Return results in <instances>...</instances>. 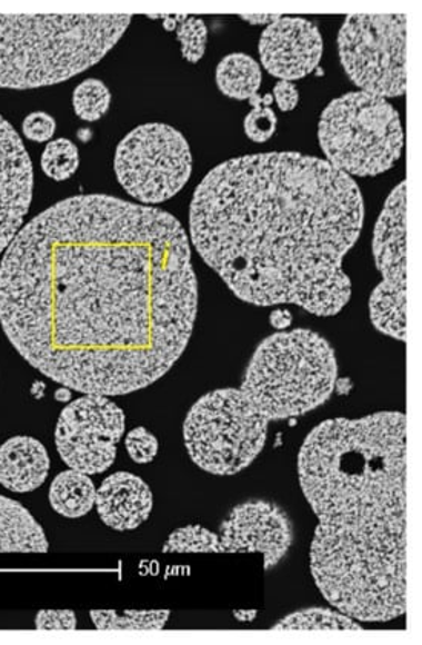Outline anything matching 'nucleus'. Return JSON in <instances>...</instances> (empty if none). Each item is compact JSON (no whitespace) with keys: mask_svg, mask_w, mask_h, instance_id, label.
I'll return each mask as SVG.
<instances>
[{"mask_svg":"<svg viewBox=\"0 0 422 645\" xmlns=\"http://www.w3.org/2000/svg\"><path fill=\"white\" fill-rule=\"evenodd\" d=\"M199 285L171 214L91 194L20 229L0 264V325L40 374L80 394L144 389L182 357Z\"/></svg>","mask_w":422,"mask_h":645,"instance_id":"obj_1","label":"nucleus"},{"mask_svg":"<svg viewBox=\"0 0 422 645\" xmlns=\"http://www.w3.org/2000/svg\"><path fill=\"white\" fill-rule=\"evenodd\" d=\"M356 181L319 157L267 152L209 171L189 209V237L241 301L333 317L352 297L343 261L363 231Z\"/></svg>","mask_w":422,"mask_h":645,"instance_id":"obj_2","label":"nucleus"},{"mask_svg":"<svg viewBox=\"0 0 422 645\" xmlns=\"http://www.w3.org/2000/svg\"><path fill=\"white\" fill-rule=\"evenodd\" d=\"M405 459L348 449L299 465L319 518L311 574L325 601L361 623H388L408 608Z\"/></svg>","mask_w":422,"mask_h":645,"instance_id":"obj_3","label":"nucleus"},{"mask_svg":"<svg viewBox=\"0 0 422 645\" xmlns=\"http://www.w3.org/2000/svg\"><path fill=\"white\" fill-rule=\"evenodd\" d=\"M131 16H0V88L66 82L118 46Z\"/></svg>","mask_w":422,"mask_h":645,"instance_id":"obj_4","label":"nucleus"},{"mask_svg":"<svg viewBox=\"0 0 422 645\" xmlns=\"http://www.w3.org/2000/svg\"><path fill=\"white\" fill-rule=\"evenodd\" d=\"M335 350L309 329L264 338L249 361L240 389L269 419L300 417L323 406L335 390Z\"/></svg>","mask_w":422,"mask_h":645,"instance_id":"obj_5","label":"nucleus"},{"mask_svg":"<svg viewBox=\"0 0 422 645\" xmlns=\"http://www.w3.org/2000/svg\"><path fill=\"white\" fill-rule=\"evenodd\" d=\"M319 143L325 161L349 177H375L401 159L404 131L388 99L364 91L348 92L324 108Z\"/></svg>","mask_w":422,"mask_h":645,"instance_id":"obj_6","label":"nucleus"},{"mask_svg":"<svg viewBox=\"0 0 422 645\" xmlns=\"http://www.w3.org/2000/svg\"><path fill=\"white\" fill-rule=\"evenodd\" d=\"M269 419L241 389L203 395L183 425L189 457L208 474L229 477L251 466L264 449Z\"/></svg>","mask_w":422,"mask_h":645,"instance_id":"obj_7","label":"nucleus"},{"mask_svg":"<svg viewBox=\"0 0 422 645\" xmlns=\"http://www.w3.org/2000/svg\"><path fill=\"white\" fill-rule=\"evenodd\" d=\"M408 16H348L338 32L345 75L361 91L393 99L405 95Z\"/></svg>","mask_w":422,"mask_h":645,"instance_id":"obj_8","label":"nucleus"},{"mask_svg":"<svg viewBox=\"0 0 422 645\" xmlns=\"http://www.w3.org/2000/svg\"><path fill=\"white\" fill-rule=\"evenodd\" d=\"M119 183L144 207L182 191L192 175V155L182 132L164 123L140 125L115 149Z\"/></svg>","mask_w":422,"mask_h":645,"instance_id":"obj_9","label":"nucleus"},{"mask_svg":"<svg viewBox=\"0 0 422 645\" xmlns=\"http://www.w3.org/2000/svg\"><path fill=\"white\" fill-rule=\"evenodd\" d=\"M123 434V410L104 395L83 394L60 414L56 449L70 469L91 477L114 465Z\"/></svg>","mask_w":422,"mask_h":645,"instance_id":"obj_10","label":"nucleus"},{"mask_svg":"<svg viewBox=\"0 0 422 645\" xmlns=\"http://www.w3.org/2000/svg\"><path fill=\"white\" fill-rule=\"evenodd\" d=\"M373 258L380 285L369 298L372 325L384 336L405 340V181L385 200L373 229Z\"/></svg>","mask_w":422,"mask_h":645,"instance_id":"obj_11","label":"nucleus"},{"mask_svg":"<svg viewBox=\"0 0 422 645\" xmlns=\"http://www.w3.org/2000/svg\"><path fill=\"white\" fill-rule=\"evenodd\" d=\"M220 542L229 554H260L271 570L293 543L291 519L279 506L261 499L239 504L220 526Z\"/></svg>","mask_w":422,"mask_h":645,"instance_id":"obj_12","label":"nucleus"},{"mask_svg":"<svg viewBox=\"0 0 422 645\" xmlns=\"http://www.w3.org/2000/svg\"><path fill=\"white\" fill-rule=\"evenodd\" d=\"M320 28L303 18H277L261 32V64L273 78L300 80L312 75L323 58Z\"/></svg>","mask_w":422,"mask_h":645,"instance_id":"obj_13","label":"nucleus"},{"mask_svg":"<svg viewBox=\"0 0 422 645\" xmlns=\"http://www.w3.org/2000/svg\"><path fill=\"white\" fill-rule=\"evenodd\" d=\"M33 165L18 131L0 116V252L16 239L33 199Z\"/></svg>","mask_w":422,"mask_h":645,"instance_id":"obj_14","label":"nucleus"},{"mask_svg":"<svg viewBox=\"0 0 422 645\" xmlns=\"http://www.w3.org/2000/svg\"><path fill=\"white\" fill-rule=\"evenodd\" d=\"M154 498L150 486L130 472L104 478L96 492V509L108 527L118 532L134 530L150 518Z\"/></svg>","mask_w":422,"mask_h":645,"instance_id":"obj_15","label":"nucleus"},{"mask_svg":"<svg viewBox=\"0 0 422 645\" xmlns=\"http://www.w3.org/2000/svg\"><path fill=\"white\" fill-rule=\"evenodd\" d=\"M50 467V457L39 439L19 435L0 446V484L7 490L28 494L39 489Z\"/></svg>","mask_w":422,"mask_h":645,"instance_id":"obj_16","label":"nucleus"},{"mask_svg":"<svg viewBox=\"0 0 422 645\" xmlns=\"http://www.w3.org/2000/svg\"><path fill=\"white\" fill-rule=\"evenodd\" d=\"M48 548L46 532L30 510L0 495V554H47Z\"/></svg>","mask_w":422,"mask_h":645,"instance_id":"obj_17","label":"nucleus"},{"mask_svg":"<svg viewBox=\"0 0 422 645\" xmlns=\"http://www.w3.org/2000/svg\"><path fill=\"white\" fill-rule=\"evenodd\" d=\"M96 486L90 475L66 470L52 479L50 504L54 512L66 518H82L96 506Z\"/></svg>","mask_w":422,"mask_h":645,"instance_id":"obj_18","label":"nucleus"},{"mask_svg":"<svg viewBox=\"0 0 422 645\" xmlns=\"http://www.w3.org/2000/svg\"><path fill=\"white\" fill-rule=\"evenodd\" d=\"M215 82L221 95L229 99L251 100L260 91V64L244 52H232L217 64Z\"/></svg>","mask_w":422,"mask_h":645,"instance_id":"obj_19","label":"nucleus"},{"mask_svg":"<svg viewBox=\"0 0 422 645\" xmlns=\"http://www.w3.org/2000/svg\"><path fill=\"white\" fill-rule=\"evenodd\" d=\"M273 631H363L351 616L331 608L312 607L291 613Z\"/></svg>","mask_w":422,"mask_h":645,"instance_id":"obj_20","label":"nucleus"},{"mask_svg":"<svg viewBox=\"0 0 422 645\" xmlns=\"http://www.w3.org/2000/svg\"><path fill=\"white\" fill-rule=\"evenodd\" d=\"M169 611H92L91 619L99 631H162Z\"/></svg>","mask_w":422,"mask_h":645,"instance_id":"obj_21","label":"nucleus"},{"mask_svg":"<svg viewBox=\"0 0 422 645\" xmlns=\"http://www.w3.org/2000/svg\"><path fill=\"white\" fill-rule=\"evenodd\" d=\"M164 554H220V536L202 526L180 527L168 536L163 544Z\"/></svg>","mask_w":422,"mask_h":645,"instance_id":"obj_22","label":"nucleus"},{"mask_svg":"<svg viewBox=\"0 0 422 645\" xmlns=\"http://www.w3.org/2000/svg\"><path fill=\"white\" fill-rule=\"evenodd\" d=\"M111 91L99 79H87L78 85L72 95L76 116L84 122H98L111 107Z\"/></svg>","mask_w":422,"mask_h":645,"instance_id":"obj_23","label":"nucleus"},{"mask_svg":"<svg viewBox=\"0 0 422 645\" xmlns=\"http://www.w3.org/2000/svg\"><path fill=\"white\" fill-rule=\"evenodd\" d=\"M79 163V149L68 139L51 140L40 161L46 176L56 181L71 179L78 171Z\"/></svg>","mask_w":422,"mask_h":645,"instance_id":"obj_24","label":"nucleus"},{"mask_svg":"<svg viewBox=\"0 0 422 645\" xmlns=\"http://www.w3.org/2000/svg\"><path fill=\"white\" fill-rule=\"evenodd\" d=\"M177 39L182 47L183 59L197 63L203 59L208 47V27L199 18H177Z\"/></svg>","mask_w":422,"mask_h":645,"instance_id":"obj_25","label":"nucleus"},{"mask_svg":"<svg viewBox=\"0 0 422 645\" xmlns=\"http://www.w3.org/2000/svg\"><path fill=\"white\" fill-rule=\"evenodd\" d=\"M249 102L252 103V111L244 117L243 128L244 135L248 139H251L255 143L268 142L269 139L277 131V125H279V119H277L275 112H273L271 107H264L261 102V96H253Z\"/></svg>","mask_w":422,"mask_h":645,"instance_id":"obj_26","label":"nucleus"},{"mask_svg":"<svg viewBox=\"0 0 422 645\" xmlns=\"http://www.w3.org/2000/svg\"><path fill=\"white\" fill-rule=\"evenodd\" d=\"M124 446H127L132 462L137 465H148V463L154 462L157 454H159V439L144 427L132 429L124 438Z\"/></svg>","mask_w":422,"mask_h":645,"instance_id":"obj_27","label":"nucleus"},{"mask_svg":"<svg viewBox=\"0 0 422 645\" xmlns=\"http://www.w3.org/2000/svg\"><path fill=\"white\" fill-rule=\"evenodd\" d=\"M23 136L31 142H48L56 132L54 117L47 112H31L22 123Z\"/></svg>","mask_w":422,"mask_h":645,"instance_id":"obj_28","label":"nucleus"},{"mask_svg":"<svg viewBox=\"0 0 422 645\" xmlns=\"http://www.w3.org/2000/svg\"><path fill=\"white\" fill-rule=\"evenodd\" d=\"M76 627L78 619L72 611H40L36 615L38 631H74Z\"/></svg>","mask_w":422,"mask_h":645,"instance_id":"obj_29","label":"nucleus"},{"mask_svg":"<svg viewBox=\"0 0 422 645\" xmlns=\"http://www.w3.org/2000/svg\"><path fill=\"white\" fill-rule=\"evenodd\" d=\"M273 100L277 107L283 112L293 111L300 102L299 90L295 83L288 82V80H279V83L273 88Z\"/></svg>","mask_w":422,"mask_h":645,"instance_id":"obj_30","label":"nucleus"},{"mask_svg":"<svg viewBox=\"0 0 422 645\" xmlns=\"http://www.w3.org/2000/svg\"><path fill=\"white\" fill-rule=\"evenodd\" d=\"M269 321H271V325L275 329H287L291 326L292 314L287 309H277L269 317Z\"/></svg>","mask_w":422,"mask_h":645,"instance_id":"obj_31","label":"nucleus"},{"mask_svg":"<svg viewBox=\"0 0 422 645\" xmlns=\"http://www.w3.org/2000/svg\"><path fill=\"white\" fill-rule=\"evenodd\" d=\"M277 18H279V16H261V18H252V16H244V18H241L243 20H247V22L249 23H259V26H263V23H268V26H271V23L273 22V20H277Z\"/></svg>","mask_w":422,"mask_h":645,"instance_id":"obj_32","label":"nucleus"}]
</instances>
